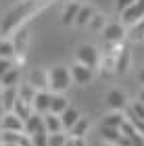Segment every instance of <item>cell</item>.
I'll return each mask as SVG.
<instances>
[{
  "mask_svg": "<svg viewBox=\"0 0 144 146\" xmlns=\"http://www.w3.org/2000/svg\"><path fill=\"white\" fill-rule=\"evenodd\" d=\"M46 84H48V92L50 94H63L71 88V75L69 69L63 65H54L46 71Z\"/></svg>",
  "mask_w": 144,
  "mask_h": 146,
  "instance_id": "1",
  "label": "cell"
},
{
  "mask_svg": "<svg viewBox=\"0 0 144 146\" xmlns=\"http://www.w3.org/2000/svg\"><path fill=\"white\" fill-rule=\"evenodd\" d=\"M144 19V0H134L125 11L121 13V25H136Z\"/></svg>",
  "mask_w": 144,
  "mask_h": 146,
  "instance_id": "2",
  "label": "cell"
},
{
  "mask_svg": "<svg viewBox=\"0 0 144 146\" xmlns=\"http://www.w3.org/2000/svg\"><path fill=\"white\" fill-rule=\"evenodd\" d=\"M77 63L84 65V67H88V69H94L98 65V50L92 44L80 46V48H77Z\"/></svg>",
  "mask_w": 144,
  "mask_h": 146,
  "instance_id": "3",
  "label": "cell"
},
{
  "mask_svg": "<svg viewBox=\"0 0 144 146\" xmlns=\"http://www.w3.org/2000/svg\"><path fill=\"white\" fill-rule=\"evenodd\" d=\"M0 131H13V134H23V121L13 111L2 113L0 117Z\"/></svg>",
  "mask_w": 144,
  "mask_h": 146,
  "instance_id": "4",
  "label": "cell"
},
{
  "mask_svg": "<svg viewBox=\"0 0 144 146\" xmlns=\"http://www.w3.org/2000/svg\"><path fill=\"white\" fill-rule=\"evenodd\" d=\"M69 75H71V82L77 84V86H86L90 84V79H92V69L84 67V65L75 63L73 67H69Z\"/></svg>",
  "mask_w": 144,
  "mask_h": 146,
  "instance_id": "5",
  "label": "cell"
},
{
  "mask_svg": "<svg viewBox=\"0 0 144 146\" xmlns=\"http://www.w3.org/2000/svg\"><path fill=\"white\" fill-rule=\"evenodd\" d=\"M50 92L48 90H40L36 92L34 100H31V109H34V113H38V115H46V113L50 111Z\"/></svg>",
  "mask_w": 144,
  "mask_h": 146,
  "instance_id": "6",
  "label": "cell"
},
{
  "mask_svg": "<svg viewBox=\"0 0 144 146\" xmlns=\"http://www.w3.org/2000/svg\"><path fill=\"white\" fill-rule=\"evenodd\" d=\"M102 36H104L107 42L117 44V42H121V40H123V36H125V25H121V23H109V25H104Z\"/></svg>",
  "mask_w": 144,
  "mask_h": 146,
  "instance_id": "7",
  "label": "cell"
},
{
  "mask_svg": "<svg viewBox=\"0 0 144 146\" xmlns=\"http://www.w3.org/2000/svg\"><path fill=\"white\" fill-rule=\"evenodd\" d=\"M38 131H46L44 129V119H42V115H38V113H31V115L23 121V134L25 136H34Z\"/></svg>",
  "mask_w": 144,
  "mask_h": 146,
  "instance_id": "8",
  "label": "cell"
},
{
  "mask_svg": "<svg viewBox=\"0 0 144 146\" xmlns=\"http://www.w3.org/2000/svg\"><path fill=\"white\" fill-rule=\"evenodd\" d=\"M107 104H109V109L111 111H123L127 107V100H125V94L119 90H111L109 94H107Z\"/></svg>",
  "mask_w": 144,
  "mask_h": 146,
  "instance_id": "9",
  "label": "cell"
},
{
  "mask_svg": "<svg viewBox=\"0 0 144 146\" xmlns=\"http://www.w3.org/2000/svg\"><path fill=\"white\" fill-rule=\"evenodd\" d=\"M58 117H61V125H63V131H69V129H71V127L75 125V121H77V119H80L82 115H80V111H77L75 107H67V109H65V111H63V113H61Z\"/></svg>",
  "mask_w": 144,
  "mask_h": 146,
  "instance_id": "10",
  "label": "cell"
},
{
  "mask_svg": "<svg viewBox=\"0 0 144 146\" xmlns=\"http://www.w3.org/2000/svg\"><path fill=\"white\" fill-rule=\"evenodd\" d=\"M44 119V129L46 134H56V131H63V125H61V117L54 115V113H46L42 115Z\"/></svg>",
  "mask_w": 144,
  "mask_h": 146,
  "instance_id": "11",
  "label": "cell"
},
{
  "mask_svg": "<svg viewBox=\"0 0 144 146\" xmlns=\"http://www.w3.org/2000/svg\"><path fill=\"white\" fill-rule=\"evenodd\" d=\"M15 100H17V88H2V92H0V102H2L4 113L13 111Z\"/></svg>",
  "mask_w": 144,
  "mask_h": 146,
  "instance_id": "12",
  "label": "cell"
},
{
  "mask_svg": "<svg viewBox=\"0 0 144 146\" xmlns=\"http://www.w3.org/2000/svg\"><path fill=\"white\" fill-rule=\"evenodd\" d=\"M67 107H71V104H69V100H67V96H65V94H52L50 96V111L48 113L61 115Z\"/></svg>",
  "mask_w": 144,
  "mask_h": 146,
  "instance_id": "13",
  "label": "cell"
},
{
  "mask_svg": "<svg viewBox=\"0 0 144 146\" xmlns=\"http://www.w3.org/2000/svg\"><path fill=\"white\" fill-rule=\"evenodd\" d=\"M123 121H125V117H123V113L119 111H111L107 117L102 119V127H111V129H119Z\"/></svg>",
  "mask_w": 144,
  "mask_h": 146,
  "instance_id": "14",
  "label": "cell"
},
{
  "mask_svg": "<svg viewBox=\"0 0 144 146\" xmlns=\"http://www.w3.org/2000/svg\"><path fill=\"white\" fill-rule=\"evenodd\" d=\"M19 79H21V71L15 69V67H11L9 71L4 73V77L0 79V86H2V88H17Z\"/></svg>",
  "mask_w": 144,
  "mask_h": 146,
  "instance_id": "15",
  "label": "cell"
},
{
  "mask_svg": "<svg viewBox=\"0 0 144 146\" xmlns=\"http://www.w3.org/2000/svg\"><path fill=\"white\" fill-rule=\"evenodd\" d=\"M13 113L21 119V121H25L31 113H34V109H31V104L29 102H25V100H21V98L17 96V100H15V104H13Z\"/></svg>",
  "mask_w": 144,
  "mask_h": 146,
  "instance_id": "16",
  "label": "cell"
},
{
  "mask_svg": "<svg viewBox=\"0 0 144 146\" xmlns=\"http://www.w3.org/2000/svg\"><path fill=\"white\" fill-rule=\"evenodd\" d=\"M77 11H80V4H77V2H69V4L65 6V9H63V15H61V23H63V25H71V23H75Z\"/></svg>",
  "mask_w": 144,
  "mask_h": 146,
  "instance_id": "17",
  "label": "cell"
},
{
  "mask_svg": "<svg viewBox=\"0 0 144 146\" xmlns=\"http://www.w3.org/2000/svg\"><path fill=\"white\" fill-rule=\"evenodd\" d=\"M88 129H90V121H88V119H84V117H80L75 121V125L69 129V136L71 138H84L88 134Z\"/></svg>",
  "mask_w": 144,
  "mask_h": 146,
  "instance_id": "18",
  "label": "cell"
},
{
  "mask_svg": "<svg viewBox=\"0 0 144 146\" xmlns=\"http://www.w3.org/2000/svg\"><path fill=\"white\" fill-rule=\"evenodd\" d=\"M31 88H34L36 92L40 90H48V84H46V71H36L34 75H31Z\"/></svg>",
  "mask_w": 144,
  "mask_h": 146,
  "instance_id": "19",
  "label": "cell"
},
{
  "mask_svg": "<svg viewBox=\"0 0 144 146\" xmlns=\"http://www.w3.org/2000/svg\"><path fill=\"white\" fill-rule=\"evenodd\" d=\"M92 17H94V11L90 9V6H80L77 17H75V25H88Z\"/></svg>",
  "mask_w": 144,
  "mask_h": 146,
  "instance_id": "20",
  "label": "cell"
},
{
  "mask_svg": "<svg viewBox=\"0 0 144 146\" xmlns=\"http://www.w3.org/2000/svg\"><path fill=\"white\" fill-rule=\"evenodd\" d=\"M127 63H129V52L127 50L117 52V56H115V69L119 73H125L127 71Z\"/></svg>",
  "mask_w": 144,
  "mask_h": 146,
  "instance_id": "21",
  "label": "cell"
},
{
  "mask_svg": "<svg viewBox=\"0 0 144 146\" xmlns=\"http://www.w3.org/2000/svg\"><path fill=\"white\" fill-rule=\"evenodd\" d=\"M15 44L6 42V40H0V58H13L15 56Z\"/></svg>",
  "mask_w": 144,
  "mask_h": 146,
  "instance_id": "22",
  "label": "cell"
},
{
  "mask_svg": "<svg viewBox=\"0 0 144 146\" xmlns=\"http://www.w3.org/2000/svg\"><path fill=\"white\" fill-rule=\"evenodd\" d=\"M123 117H125V121H129V123H132V127H134L136 131H138V134H142V136H144V119L134 117L129 111H125V115H123Z\"/></svg>",
  "mask_w": 144,
  "mask_h": 146,
  "instance_id": "23",
  "label": "cell"
},
{
  "mask_svg": "<svg viewBox=\"0 0 144 146\" xmlns=\"http://www.w3.org/2000/svg\"><path fill=\"white\" fill-rule=\"evenodd\" d=\"M31 146H48V134L46 131H38L34 136H27Z\"/></svg>",
  "mask_w": 144,
  "mask_h": 146,
  "instance_id": "24",
  "label": "cell"
},
{
  "mask_svg": "<svg viewBox=\"0 0 144 146\" xmlns=\"http://www.w3.org/2000/svg\"><path fill=\"white\" fill-rule=\"evenodd\" d=\"M67 136L63 131H56V134H48V146H63Z\"/></svg>",
  "mask_w": 144,
  "mask_h": 146,
  "instance_id": "25",
  "label": "cell"
},
{
  "mask_svg": "<svg viewBox=\"0 0 144 146\" xmlns=\"http://www.w3.org/2000/svg\"><path fill=\"white\" fill-rule=\"evenodd\" d=\"M127 111L132 113L134 117H138V119H144V104H142V102H134V104H132V107H129Z\"/></svg>",
  "mask_w": 144,
  "mask_h": 146,
  "instance_id": "26",
  "label": "cell"
},
{
  "mask_svg": "<svg viewBox=\"0 0 144 146\" xmlns=\"http://www.w3.org/2000/svg\"><path fill=\"white\" fill-rule=\"evenodd\" d=\"M63 146H86V142H84V138H71V136H67V140H65Z\"/></svg>",
  "mask_w": 144,
  "mask_h": 146,
  "instance_id": "27",
  "label": "cell"
},
{
  "mask_svg": "<svg viewBox=\"0 0 144 146\" xmlns=\"http://www.w3.org/2000/svg\"><path fill=\"white\" fill-rule=\"evenodd\" d=\"M11 67H13V65H11V58H0V79L4 77V73L9 71Z\"/></svg>",
  "mask_w": 144,
  "mask_h": 146,
  "instance_id": "28",
  "label": "cell"
},
{
  "mask_svg": "<svg viewBox=\"0 0 144 146\" xmlns=\"http://www.w3.org/2000/svg\"><path fill=\"white\" fill-rule=\"evenodd\" d=\"M132 2H134V0H117V13H123Z\"/></svg>",
  "mask_w": 144,
  "mask_h": 146,
  "instance_id": "29",
  "label": "cell"
},
{
  "mask_svg": "<svg viewBox=\"0 0 144 146\" xmlns=\"http://www.w3.org/2000/svg\"><path fill=\"white\" fill-rule=\"evenodd\" d=\"M138 102H142V104H144V90L140 92V96H138Z\"/></svg>",
  "mask_w": 144,
  "mask_h": 146,
  "instance_id": "30",
  "label": "cell"
},
{
  "mask_svg": "<svg viewBox=\"0 0 144 146\" xmlns=\"http://www.w3.org/2000/svg\"><path fill=\"white\" fill-rule=\"evenodd\" d=\"M138 77H140V82H142V84H144V67H142V69H140V75H138Z\"/></svg>",
  "mask_w": 144,
  "mask_h": 146,
  "instance_id": "31",
  "label": "cell"
},
{
  "mask_svg": "<svg viewBox=\"0 0 144 146\" xmlns=\"http://www.w3.org/2000/svg\"><path fill=\"white\" fill-rule=\"evenodd\" d=\"M2 113H4V109H2V102H0V117H2Z\"/></svg>",
  "mask_w": 144,
  "mask_h": 146,
  "instance_id": "32",
  "label": "cell"
},
{
  "mask_svg": "<svg viewBox=\"0 0 144 146\" xmlns=\"http://www.w3.org/2000/svg\"><path fill=\"white\" fill-rule=\"evenodd\" d=\"M0 92H2V86H0Z\"/></svg>",
  "mask_w": 144,
  "mask_h": 146,
  "instance_id": "33",
  "label": "cell"
}]
</instances>
